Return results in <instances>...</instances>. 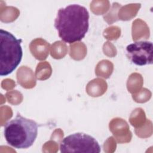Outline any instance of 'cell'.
<instances>
[{
  "label": "cell",
  "instance_id": "obj_1",
  "mask_svg": "<svg viewBox=\"0 0 153 153\" xmlns=\"http://www.w3.org/2000/svg\"><path fill=\"white\" fill-rule=\"evenodd\" d=\"M89 13L79 4H71L59 9L54 27L64 42L72 44L83 39L89 28Z\"/></svg>",
  "mask_w": 153,
  "mask_h": 153
},
{
  "label": "cell",
  "instance_id": "obj_2",
  "mask_svg": "<svg viewBox=\"0 0 153 153\" xmlns=\"http://www.w3.org/2000/svg\"><path fill=\"white\" fill-rule=\"evenodd\" d=\"M4 137L10 146L17 149L30 147L38 135V124L30 119L18 114L4 126Z\"/></svg>",
  "mask_w": 153,
  "mask_h": 153
},
{
  "label": "cell",
  "instance_id": "obj_3",
  "mask_svg": "<svg viewBox=\"0 0 153 153\" xmlns=\"http://www.w3.org/2000/svg\"><path fill=\"white\" fill-rule=\"evenodd\" d=\"M21 39L8 31L0 30V75L11 74L20 63L23 57Z\"/></svg>",
  "mask_w": 153,
  "mask_h": 153
},
{
  "label": "cell",
  "instance_id": "obj_4",
  "mask_svg": "<svg viewBox=\"0 0 153 153\" xmlns=\"http://www.w3.org/2000/svg\"><path fill=\"white\" fill-rule=\"evenodd\" d=\"M61 152L99 153L100 146L93 137L83 133H76L65 137L60 145Z\"/></svg>",
  "mask_w": 153,
  "mask_h": 153
},
{
  "label": "cell",
  "instance_id": "obj_5",
  "mask_svg": "<svg viewBox=\"0 0 153 153\" xmlns=\"http://www.w3.org/2000/svg\"><path fill=\"white\" fill-rule=\"evenodd\" d=\"M126 56L129 60L137 66L152 65L153 63V45L148 41H136L126 47Z\"/></svg>",
  "mask_w": 153,
  "mask_h": 153
}]
</instances>
